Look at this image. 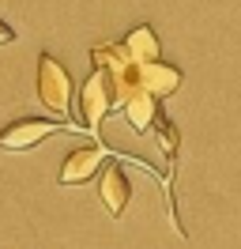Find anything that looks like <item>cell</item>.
Returning a JSON list of instances; mask_svg holds the SVG:
<instances>
[{
    "label": "cell",
    "instance_id": "cell-1",
    "mask_svg": "<svg viewBox=\"0 0 241 249\" xmlns=\"http://www.w3.org/2000/svg\"><path fill=\"white\" fill-rule=\"evenodd\" d=\"M38 98L45 102V109L53 113H72V102H75V87H72V76L68 68L53 57V53H42L38 57Z\"/></svg>",
    "mask_w": 241,
    "mask_h": 249
},
{
    "label": "cell",
    "instance_id": "cell-2",
    "mask_svg": "<svg viewBox=\"0 0 241 249\" xmlns=\"http://www.w3.org/2000/svg\"><path fill=\"white\" fill-rule=\"evenodd\" d=\"M117 106L120 102H117L113 76H109L105 68H94V72L87 76V83H83V91H79V117H83V124L98 132L102 117L109 113V109H117Z\"/></svg>",
    "mask_w": 241,
    "mask_h": 249
},
{
    "label": "cell",
    "instance_id": "cell-3",
    "mask_svg": "<svg viewBox=\"0 0 241 249\" xmlns=\"http://www.w3.org/2000/svg\"><path fill=\"white\" fill-rule=\"evenodd\" d=\"M64 121H42V117H19L8 128H0V151H27L34 143H42L53 132H64Z\"/></svg>",
    "mask_w": 241,
    "mask_h": 249
},
{
    "label": "cell",
    "instance_id": "cell-4",
    "mask_svg": "<svg viewBox=\"0 0 241 249\" xmlns=\"http://www.w3.org/2000/svg\"><path fill=\"white\" fill-rule=\"evenodd\" d=\"M98 196H102L109 219H120L124 208H128V196H132V181L120 162H105V170L98 174Z\"/></svg>",
    "mask_w": 241,
    "mask_h": 249
},
{
    "label": "cell",
    "instance_id": "cell-5",
    "mask_svg": "<svg viewBox=\"0 0 241 249\" xmlns=\"http://www.w3.org/2000/svg\"><path fill=\"white\" fill-rule=\"evenodd\" d=\"M102 162H105V147H98V143L75 147L72 155L64 159V166H60V185H83V181H90L94 174L102 170Z\"/></svg>",
    "mask_w": 241,
    "mask_h": 249
},
{
    "label": "cell",
    "instance_id": "cell-6",
    "mask_svg": "<svg viewBox=\"0 0 241 249\" xmlns=\"http://www.w3.org/2000/svg\"><path fill=\"white\" fill-rule=\"evenodd\" d=\"M181 68H173V64H166L162 57L158 61H147L139 64V87H147L155 98H170V94L181 91Z\"/></svg>",
    "mask_w": 241,
    "mask_h": 249
},
{
    "label": "cell",
    "instance_id": "cell-7",
    "mask_svg": "<svg viewBox=\"0 0 241 249\" xmlns=\"http://www.w3.org/2000/svg\"><path fill=\"white\" fill-rule=\"evenodd\" d=\"M158 102L162 98H155L147 87H136L128 98H124V117H128V128L139 132V136H147L155 121H158Z\"/></svg>",
    "mask_w": 241,
    "mask_h": 249
},
{
    "label": "cell",
    "instance_id": "cell-8",
    "mask_svg": "<svg viewBox=\"0 0 241 249\" xmlns=\"http://www.w3.org/2000/svg\"><path fill=\"white\" fill-rule=\"evenodd\" d=\"M120 46H124V53H128L136 64H147V61H158V57H162V42H158V34L151 31V27L128 31V38H124Z\"/></svg>",
    "mask_w": 241,
    "mask_h": 249
},
{
    "label": "cell",
    "instance_id": "cell-9",
    "mask_svg": "<svg viewBox=\"0 0 241 249\" xmlns=\"http://www.w3.org/2000/svg\"><path fill=\"white\" fill-rule=\"evenodd\" d=\"M151 132L158 136V147H162V155L173 162V159H177V147H181V132H177V124H173V121H166V117H158Z\"/></svg>",
    "mask_w": 241,
    "mask_h": 249
},
{
    "label": "cell",
    "instance_id": "cell-10",
    "mask_svg": "<svg viewBox=\"0 0 241 249\" xmlns=\"http://www.w3.org/2000/svg\"><path fill=\"white\" fill-rule=\"evenodd\" d=\"M8 42H15V31L4 23V19H0V46H8Z\"/></svg>",
    "mask_w": 241,
    "mask_h": 249
}]
</instances>
